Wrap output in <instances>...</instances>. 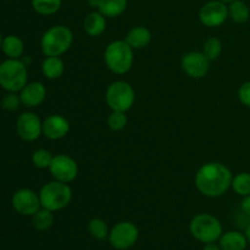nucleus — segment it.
<instances>
[{
    "instance_id": "23",
    "label": "nucleus",
    "mask_w": 250,
    "mask_h": 250,
    "mask_svg": "<svg viewBox=\"0 0 250 250\" xmlns=\"http://www.w3.org/2000/svg\"><path fill=\"white\" fill-rule=\"evenodd\" d=\"M87 229L89 236L92 237L93 239L99 242H103L105 241V239H107V237H109V233H110V229H109V226H107L106 221L103 220L102 217H94V219L90 220V221L88 222Z\"/></svg>"
},
{
    "instance_id": "16",
    "label": "nucleus",
    "mask_w": 250,
    "mask_h": 250,
    "mask_svg": "<svg viewBox=\"0 0 250 250\" xmlns=\"http://www.w3.org/2000/svg\"><path fill=\"white\" fill-rule=\"evenodd\" d=\"M125 41L133 50H142L146 48L151 42V32L146 26H136L128 31Z\"/></svg>"
},
{
    "instance_id": "7",
    "label": "nucleus",
    "mask_w": 250,
    "mask_h": 250,
    "mask_svg": "<svg viewBox=\"0 0 250 250\" xmlns=\"http://www.w3.org/2000/svg\"><path fill=\"white\" fill-rule=\"evenodd\" d=\"M105 100L111 111L127 112L136 102V92L126 81H114L105 92Z\"/></svg>"
},
{
    "instance_id": "36",
    "label": "nucleus",
    "mask_w": 250,
    "mask_h": 250,
    "mask_svg": "<svg viewBox=\"0 0 250 250\" xmlns=\"http://www.w3.org/2000/svg\"><path fill=\"white\" fill-rule=\"evenodd\" d=\"M220 1H222V2H226V4H229V2L234 1V0H220Z\"/></svg>"
},
{
    "instance_id": "11",
    "label": "nucleus",
    "mask_w": 250,
    "mask_h": 250,
    "mask_svg": "<svg viewBox=\"0 0 250 250\" xmlns=\"http://www.w3.org/2000/svg\"><path fill=\"white\" fill-rule=\"evenodd\" d=\"M229 19V5L220 0H210L199 10V20L202 24L209 28L220 27Z\"/></svg>"
},
{
    "instance_id": "4",
    "label": "nucleus",
    "mask_w": 250,
    "mask_h": 250,
    "mask_svg": "<svg viewBox=\"0 0 250 250\" xmlns=\"http://www.w3.org/2000/svg\"><path fill=\"white\" fill-rule=\"evenodd\" d=\"M72 31L67 26L56 24L43 33L41 38V49L45 56H61L72 46Z\"/></svg>"
},
{
    "instance_id": "13",
    "label": "nucleus",
    "mask_w": 250,
    "mask_h": 250,
    "mask_svg": "<svg viewBox=\"0 0 250 250\" xmlns=\"http://www.w3.org/2000/svg\"><path fill=\"white\" fill-rule=\"evenodd\" d=\"M16 132L22 141L34 142L43 134V121L34 112H22L16 120Z\"/></svg>"
},
{
    "instance_id": "27",
    "label": "nucleus",
    "mask_w": 250,
    "mask_h": 250,
    "mask_svg": "<svg viewBox=\"0 0 250 250\" xmlns=\"http://www.w3.org/2000/svg\"><path fill=\"white\" fill-rule=\"evenodd\" d=\"M222 49H224L222 42L216 37H210L205 41L204 46H203V53L210 61H216L221 56Z\"/></svg>"
},
{
    "instance_id": "28",
    "label": "nucleus",
    "mask_w": 250,
    "mask_h": 250,
    "mask_svg": "<svg viewBox=\"0 0 250 250\" xmlns=\"http://www.w3.org/2000/svg\"><path fill=\"white\" fill-rule=\"evenodd\" d=\"M127 124H128V117L124 111H111V114L107 116V126L114 132L125 129Z\"/></svg>"
},
{
    "instance_id": "33",
    "label": "nucleus",
    "mask_w": 250,
    "mask_h": 250,
    "mask_svg": "<svg viewBox=\"0 0 250 250\" xmlns=\"http://www.w3.org/2000/svg\"><path fill=\"white\" fill-rule=\"evenodd\" d=\"M202 250H222L220 248L219 244H216V242L215 243H208V244H204V248Z\"/></svg>"
},
{
    "instance_id": "21",
    "label": "nucleus",
    "mask_w": 250,
    "mask_h": 250,
    "mask_svg": "<svg viewBox=\"0 0 250 250\" xmlns=\"http://www.w3.org/2000/svg\"><path fill=\"white\" fill-rule=\"evenodd\" d=\"M127 6H128V0H100L98 10L106 19H115L121 16L126 11Z\"/></svg>"
},
{
    "instance_id": "15",
    "label": "nucleus",
    "mask_w": 250,
    "mask_h": 250,
    "mask_svg": "<svg viewBox=\"0 0 250 250\" xmlns=\"http://www.w3.org/2000/svg\"><path fill=\"white\" fill-rule=\"evenodd\" d=\"M22 105L26 107H38L46 98V88L42 82H28L19 93Z\"/></svg>"
},
{
    "instance_id": "14",
    "label": "nucleus",
    "mask_w": 250,
    "mask_h": 250,
    "mask_svg": "<svg viewBox=\"0 0 250 250\" xmlns=\"http://www.w3.org/2000/svg\"><path fill=\"white\" fill-rule=\"evenodd\" d=\"M70 132V122L62 115H49L43 121V134L50 141H60Z\"/></svg>"
},
{
    "instance_id": "24",
    "label": "nucleus",
    "mask_w": 250,
    "mask_h": 250,
    "mask_svg": "<svg viewBox=\"0 0 250 250\" xmlns=\"http://www.w3.org/2000/svg\"><path fill=\"white\" fill-rule=\"evenodd\" d=\"M32 225L39 232H45L54 225V212L48 209L41 208L32 216Z\"/></svg>"
},
{
    "instance_id": "2",
    "label": "nucleus",
    "mask_w": 250,
    "mask_h": 250,
    "mask_svg": "<svg viewBox=\"0 0 250 250\" xmlns=\"http://www.w3.org/2000/svg\"><path fill=\"white\" fill-rule=\"evenodd\" d=\"M106 67L115 75H126L134 62V50L125 39L111 42L104 51Z\"/></svg>"
},
{
    "instance_id": "19",
    "label": "nucleus",
    "mask_w": 250,
    "mask_h": 250,
    "mask_svg": "<svg viewBox=\"0 0 250 250\" xmlns=\"http://www.w3.org/2000/svg\"><path fill=\"white\" fill-rule=\"evenodd\" d=\"M42 72L48 80H59L65 72V62L60 56H45L42 62Z\"/></svg>"
},
{
    "instance_id": "9",
    "label": "nucleus",
    "mask_w": 250,
    "mask_h": 250,
    "mask_svg": "<svg viewBox=\"0 0 250 250\" xmlns=\"http://www.w3.org/2000/svg\"><path fill=\"white\" fill-rule=\"evenodd\" d=\"M50 171L54 180L60 181L63 183H71L78 176V164L72 156L66 154H58L54 155L53 161L48 168Z\"/></svg>"
},
{
    "instance_id": "3",
    "label": "nucleus",
    "mask_w": 250,
    "mask_h": 250,
    "mask_svg": "<svg viewBox=\"0 0 250 250\" xmlns=\"http://www.w3.org/2000/svg\"><path fill=\"white\" fill-rule=\"evenodd\" d=\"M28 83L27 65L21 59H6L0 63V87L7 93H20Z\"/></svg>"
},
{
    "instance_id": "6",
    "label": "nucleus",
    "mask_w": 250,
    "mask_h": 250,
    "mask_svg": "<svg viewBox=\"0 0 250 250\" xmlns=\"http://www.w3.org/2000/svg\"><path fill=\"white\" fill-rule=\"evenodd\" d=\"M38 194L42 208L53 212L65 209L72 200V189L68 183L56 180L45 183Z\"/></svg>"
},
{
    "instance_id": "26",
    "label": "nucleus",
    "mask_w": 250,
    "mask_h": 250,
    "mask_svg": "<svg viewBox=\"0 0 250 250\" xmlns=\"http://www.w3.org/2000/svg\"><path fill=\"white\" fill-rule=\"evenodd\" d=\"M232 189L241 197H247L250 194V173L249 172H239L233 176L232 180Z\"/></svg>"
},
{
    "instance_id": "18",
    "label": "nucleus",
    "mask_w": 250,
    "mask_h": 250,
    "mask_svg": "<svg viewBox=\"0 0 250 250\" xmlns=\"http://www.w3.org/2000/svg\"><path fill=\"white\" fill-rule=\"evenodd\" d=\"M219 246L222 250H247L248 241L246 234L239 231L224 232L219 239Z\"/></svg>"
},
{
    "instance_id": "31",
    "label": "nucleus",
    "mask_w": 250,
    "mask_h": 250,
    "mask_svg": "<svg viewBox=\"0 0 250 250\" xmlns=\"http://www.w3.org/2000/svg\"><path fill=\"white\" fill-rule=\"evenodd\" d=\"M238 99L244 106L250 107V81L242 83L241 87L238 88Z\"/></svg>"
},
{
    "instance_id": "34",
    "label": "nucleus",
    "mask_w": 250,
    "mask_h": 250,
    "mask_svg": "<svg viewBox=\"0 0 250 250\" xmlns=\"http://www.w3.org/2000/svg\"><path fill=\"white\" fill-rule=\"evenodd\" d=\"M244 234H246L247 241H248V244L250 246V222L246 226V229H244Z\"/></svg>"
},
{
    "instance_id": "5",
    "label": "nucleus",
    "mask_w": 250,
    "mask_h": 250,
    "mask_svg": "<svg viewBox=\"0 0 250 250\" xmlns=\"http://www.w3.org/2000/svg\"><path fill=\"white\" fill-rule=\"evenodd\" d=\"M189 232L194 239L203 244L219 242L224 233L221 221L216 216L208 212L198 214L190 220Z\"/></svg>"
},
{
    "instance_id": "1",
    "label": "nucleus",
    "mask_w": 250,
    "mask_h": 250,
    "mask_svg": "<svg viewBox=\"0 0 250 250\" xmlns=\"http://www.w3.org/2000/svg\"><path fill=\"white\" fill-rule=\"evenodd\" d=\"M232 180L233 175L225 164L211 161L200 166L194 176V185L204 197L219 198L231 188Z\"/></svg>"
},
{
    "instance_id": "25",
    "label": "nucleus",
    "mask_w": 250,
    "mask_h": 250,
    "mask_svg": "<svg viewBox=\"0 0 250 250\" xmlns=\"http://www.w3.org/2000/svg\"><path fill=\"white\" fill-rule=\"evenodd\" d=\"M32 7L42 16H50L61 9L62 0H32Z\"/></svg>"
},
{
    "instance_id": "30",
    "label": "nucleus",
    "mask_w": 250,
    "mask_h": 250,
    "mask_svg": "<svg viewBox=\"0 0 250 250\" xmlns=\"http://www.w3.org/2000/svg\"><path fill=\"white\" fill-rule=\"evenodd\" d=\"M21 104V98L17 93H7L1 100L2 109L6 111H16Z\"/></svg>"
},
{
    "instance_id": "35",
    "label": "nucleus",
    "mask_w": 250,
    "mask_h": 250,
    "mask_svg": "<svg viewBox=\"0 0 250 250\" xmlns=\"http://www.w3.org/2000/svg\"><path fill=\"white\" fill-rule=\"evenodd\" d=\"M100 0H88V4L90 5L92 7H98L99 6Z\"/></svg>"
},
{
    "instance_id": "17",
    "label": "nucleus",
    "mask_w": 250,
    "mask_h": 250,
    "mask_svg": "<svg viewBox=\"0 0 250 250\" xmlns=\"http://www.w3.org/2000/svg\"><path fill=\"white\" fill-rule=\"evenodd\" d=\"M83 29L89 37H99L106 29V17L98 10L92 11L83 20Z\"/></svg>"
},
{
    "instance_id": "12",
    "label": "nucleus",
    "mask_w": 250,
    "mask_h": 250,
    "mask_svg": "<svg viewBox=\"0 0 250 250\" xmlns=\"http://www.w3.org/2000/svg\"><path fill=\"white\" fill-rule=\"evenodd\" d=\"M211 61L203 51H188L181 59V68L189 78L199 80L205 77L210 70Z\"/></svg>"
},
{
    "instance_id": "22",
    "label": "nucleus",
    "mask_w": 250,
    "mask_h": 250,
    "mask_svg": "<svg viewBox=\"0 0 250 250\" xmlns=\"http://www.w3.org/2000/svg\"><path fill=\"white\" fill-rule=\"evenodd\" d=\"M229 17L236 23H246L250 17V9L242 0H234L229 4Z\"/></svg>"
},
{
    "instance_id": "20",
    "label": "nucleus",
    "mask_w": 250,
    "mask_h": 250,
    "mask_svg": "<svg viewBox=\"0 0 250 250\" xmlns=\"http://www.w3.org/2000/svg\"><path fill=\"white\" fill-rule=\"evenodd\" d=\"M1 51L7 59H21L24 53V43L16 34H9L2 38Z\"/></svg>"
},
{
    "instance_id": "8",
    "label": "nucleus",
    "mask_w": 250,
    "mask_h": 250,
    "mask_svg": "<svg viewBox=\"0 0 250 250\" xmlns=\"http://www.w3.org/2000/svg\"><path fill=\"white\" fill-rule=\"evenodd\" d=\"M139 238V229L133 222L121 221L110 229V246L116 250H128L137 243Z\"/></svg>"
},
{
    "instance_id": "29",
    "label": "nucleus",
    "mask_w": 250,
    "mask_h": 250,
    "mask_svg": "<svg viewBox=\"0 0 250 250\" xmlns=\"http://www.w3.org/2000/svg\"><path fill=\"white\" fill-rule=\"evenodd\" d=\"M54 155L46 149H37L33 154H32V163L37 168L41 170H45L49 168L51 161H53Z\"/></svg>"
},
{
    "instance_id": "10",
    "label": "nucleus",
    "mask_w": 250,
    "mask_h": 250,
    "mask_svg": "<svg viewBox=\"0 0 250 250\" xmlns=\"http://www.w3.org/2000/svg\"><path fill=\"white\" fill-rule=\"evenodd\" d=\"M15 211L22 216H33L42 208L39 194L31 188H20L11 198Z\"/></svg>"
},
{
    "instance_id": "32",
    "label": "nucleus",
    "mask_w": 250,
    "mask_h": 250,
    "mask_svg": "<svg viewBox=\"0 0 250 250\" xmlns=\"http://www.w3.org/2000/svg\"><path fill=\"white\" fill-rule=\"evenodd\" d=\"M241 209L243 214H246L247 216H250V194L247 195V197H243V200L241 203Z\"/></svg>"
},
{
    "instance_id": "37",
    "label": "nucleus",
    "mask_w": 250,
    "mask_h": 250,
    "mask_svg": "<svg viewBox=\"0 0 250 250\" xmlns=\"http://www.w3.org/2000/svg\"><path fill=\"white\" fill-rule=\"evenodd\" d=\"M1 44H2V36L0 33V50H1Z\"/></svg>"
}]
</instances>
